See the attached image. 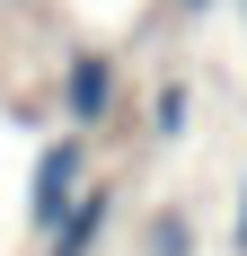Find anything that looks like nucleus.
<instances>
[{
    "label": "nucleus",
    "mask_w": 247,
    "mask_h": 256,
    "mask_svg": "<svg viewBox=\"0 0 247 256\" xmlns=\"http://www.w3.org/2000/svg\"><path fill=\"white\" fill-rule=\"evenodd\" d=\"M88 186V132H62V142H44L36 150V168H26V230L44 238L62 212H71V194Z\"/></svg>",
    "instance_id": "obj_1"
},
{
    "label": "nucleus",
    "mask_w": 247,
    "mask_h": 256,
    "mask_svg": "<svg viewBox=\"0 0 247 256\" xmlns=\"http://www.w3.org/2000/svg\"><path fill=\"white\" fill-rule=\"evenodd\" d=\"M115 53H98V44H80L71 62H62V115H71V132H98L106 124V106H115Z\"/></svg>",
    "instance_id": "obj_2"
},
{
    "label": "nucleus",
    "mask_w": 247,
    "mask_h": 256,
    "mask_svg": "<svg viewBox=\"0 0 247 256\" xmlns=\"http://www.w3.org/2000/svg\"><path fill=\"white\" fill-rule=\"evenodd\" d=\"M115 204H124L115 186H80L71 212L44 230V256H98V248H106V230H115Z\"/></svg>",
    "instance_id": "obj_3"
},
{
    "label": "nucleus",
    "mask_w": 247,
    "mask_h": 256,
    "mask_svg": "<svg viewBox=\"0 0 247 256\" xmlns=\"http://www.w3.org/2000/svg\"><path fill=\"white\" fill-rule=\"evenodd\" d=\"M186 115H194V80L176 71V80H159V98H150V132H159V142H186Z\"/></svg>",
    "instance_id": "obj_4"
},
{
    "label": "nucleus",
    "mask_w": 247,
    "mask_h": 256,
    "mask_svg": "<svg viewBox=\"0 0 247 256\" xmlns=\"http://www.w3.org/2000/svg\"><path fill=\"white\" fill-rule=\"evenodd\" d=\"M142 248H150V256H194V221H186V212L168 204L159 221H150V238H142Z\"/></svg>",
    "instance_id": "obj_5"
},
{
    "label": "nucleus",
    "mask_w": 247,
    "mask_h": 256,
    "mask_svg": "<svg viewBox=\"0 0 247 256\" xmlns=\"http://www.w3.org/2000/svg\"><path fill=\"white\" fill-rule=\"evenodd\" d=\"M230 256H247V168H238V212H230Z\"/></svg>",
    "instance_id": "obj_6"
},
{
    "label": "nucleus",
    "mask_w": 247,
    "mask_h": 256,
    "mask_svg": "<svg viewBox=\"0 0 247 256\" xmlns=\"http://www.w3.org/2000/svg\"><path fill=\"white\" fill-rule=\"evenodd\" d=\"M176 9H186V18H203V9H212V0H176Z\"/></svg>",
    "instance_id": "obj_7"
}]
</instances>
